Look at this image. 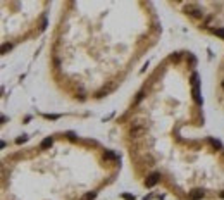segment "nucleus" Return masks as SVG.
<instances>
[{"instance_id": "4468645a", "label": "nucleus", "mask_w": 224, "mask_h": 200, "mask_svg": "<svg viewBox=\"0 0 224 200\" xmlns=\"http://www.w3.org/2000/svg\"><path fill=\"white\" fill-rule=\"evenodd\" d=\"M141 98H143V91H140V93H138V97H136V104H138Z\"/></svg>"}, {"instance_id": "dca6fc26", "label": "nucleus", "mask_w": 224, "mask_h": 200, "mask_svg": "<svg viewBox=\"0 0 224 200\" xmlns=\"http://www.w3.org/2000/svg\"><path fill=\"white\" fill-rule=\"evenodd\" d=\"M223 88H224V81H223Z\"/></svg>"}, {"instance_id": "7ed1b4c3", "label": "nucleus", "mask_w": 224, "mask_h": 200, "mask_svg": "<svg viewBox=\"0 0 224 200\" xmlns=\"http://www.w3.org/2000/svg\"><path fill=\"white\" fill-rule=\"evenodd\" d=\"M159 181H160V174H159V173H152L148 178L145 180V186H147V188H152V186H155Z\"/></svg>"}, {"instance_id": "ddd939ff", "label": "nucleus", "mask_w": 224, "mask_h": 200, "mask_svg": "<svg viewBox=\"0 0 224 200\" xmlns=\"http://www.w3.org/2000/svg\"><path fill=\"white\" fill-rule=\"evenodd\" d=\"M26 140H28V136H24V135H22L21 138H18V140H16V143H19V145H21V143H24Z\"/></svg>"}, {"instance_id": "f03ea898", "label": "nucleus", "mask_w": 224, "mask_h": 200, "mask_svg": "<svg viewBox=\"0 0 224 200\" xmlns=\"http://www.w3.org/2000/svg\"><path fill=\"white\" fill-rule=\"evenodd\" d=\"M186 14H190L191 18L198 19L204 16V12H202V9L197 5V4H190V5H186Z\"/></svg>"}, {"instance_id": "9b49d317", "label": "nucleus", "mask_w": 224, "mask_h": 200, "mask_svg": "<svg viewBox=\"0 0 224 200\" xmlns=\"http://www.w3.org/2000/svg\"><path fill=\"white\" fill-rule=\"evenodd\" d=\"M45 117H47V119H59L60 116H59V114H45Z\"/></svg>"}, {"instance_id": "39448f33", "label": "nucleus", "mask_w": 224, "mask_h": 200, "mask_svg": "<svg viewBox=\"0 0 224 200\" xmlns=\"http://www.w3.org/2000/svg\"><path fill=\"white\" fill-rule=\"evenodd\" d=\"M104 159H105V161H116L117 155H116L112 150H105V152H104Z\"/></svg>"}, {"instance_id": "2eb2a0df", "label": "nucleus", "mask_w": 224, "mask_h": 200, "mask_svg": "<svg viewBox=\"0 0 224 200\" xmlns=\"http://www.w3.org/2000/svg\"><path fill=\"white\" fill-rule=\"evenodd\" d=\"M219 197H221V199H224V192H221V193H219Z\"/></svg>"}, {"instance_id": "f8f14e48", "label": "nucleus", "mask_w": 224, "mask_h": 200, "mask_svg": "<svg viewBox=\"0 0 224 200\" xmlns=\"http://www.w3.org/2000/svg\"><path fill=\"white\" fill-rule=\"evenodd\" d=\"M123 199L124 200H134V195H131V193H123Z\"/></svg>"}, {"instance_id": "9d476101", "label": "nucleus", "mask_w": 224, "mask_h": 200, "mask_svg": "<svg viewBox=\"0 0 224 200\" xmlns=\"http://www.w3.org/2000/svg\"><path fill=\"white\" fill-rule=\"evenodd\" d=\"M10 48H12V45H10V43H5V45L2 47V54H5V52H7V50H10Z\"/></svg>"}, {"instance_id": "f257e3e1", "label": "nucleus", "mask_w": 224, "mask_h": 200, "mask_svg": "<svg viewBox=\"0 0 224 200\" xmlns=\"http://www.w3.org/2000/svg\"><path fill=\"white\" fill-rule=\"evenodd\" d=\"M145 133H147V126L140 124L138 121H134V123L131 124V129H130V136L131 138H140V136H143Z\"/></svg>"}, {"instance_id": "0eeeda50", "label": "nucleus", "mask_w": 224, "mask_h": 200, "mask_svg": "<svg viewBox=\"0 0 224 200\" xmlns=\"http://www.w3.org/2000/svg\"><path fill=\"white\" fill-rule=\"evenodd\" d=\"M52 143H54L52 138H45V140L41 142V148H48V147H52Z\"/></svg>"}, {"instance_id": "6e6552de", "label": "nucleus", "mask_w": 224, "mask_h": 200, "mask_svg": "<svg viewBox=\"0 0 224 200\" xmlns=\"http://www.w3.org/2000/svg\"><path fill=\"white\" fill-rule=\"evenodd\" d=\"M210 143H212V147H216V148H221V142H217V140H214V138H210Z\"/></svg>"}, {"instance_id": "20e7f679", "label": "nucleus", "mask_w": 224, "mask_h": 200, "mask_svg": "<svg viewBox=\"0 0 224 200\" xmlns=\"http://www.w3.org/2000/svg\"><path fill=\"white\" fill-rule=\"evenodd\" d=\"M188 199L190 200H202L204 199V192L202 190H193V192H190Z\"/></svg>"}, {"instance_id": "423d86ee", "label": "nucleus", "mask_w": 224, "mask_h": 200, "mask_svg": "<svg viewBox=\"0 0 224 200\" xmlns=\"http://www.w3.org/2000/svg\"><path fill=\"white\" fill-rule=\"evenodd\" d=\"M95 197H97V192H88L81 197V200H95Z\"/></svg>"}, {"instance_id": "1a4fd4ad", "label": "nucleus", "mask_w": 224, "mask_h": 200, "mask_svg": "<svg viewBox=\"0 0 224 200\" xmlns=\"http://www.w3.org/2000/svg\"><path fill=\"white\" fill-rule=\"evenodd\" d=\"M214 33H216V35H217V36L224 38V28H219V29H214Z\"/></svg>"}]
</instances>
